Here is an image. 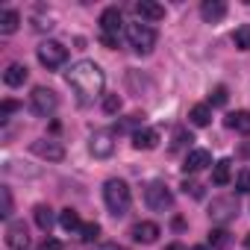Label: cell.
<instances>
[{
    "mask_svg": "<svg viewBox=\"0 0 250 250\" xmlns=\"http://www.w3.org/2000/svg\"><path fill=\"white\" fill-rule=\"evenodd\" d=\"M168 250H186V247H183V244H171Z\"/></svg>",
    "mask_w": 250,
    "mask_h": 250,
    "instance_id": "obj_36",
    "label": "cell"
},
{
    "mask_svg": "<svg viewBox=\"0 0 250 250\" xmlns=\"http://www.w3.org/2000/svg\"><path fill=\"white\" fill-rule=\"evenodd\" d=\"M206 165H212L209 150H191V153L186 156V162H183V171H186V174H197V171H203Z\"/></svg>",
    "mask_w": 250,
    "mask_h": 250,
    "instance_id": "obj_15",
    "label": "cell"
},
{
    "mask_svg": "<svg viewBox=\"0 0 250 250\" xmlns=\"http://www.w3.org/2000/svg\"><path fill=\"white\" fill-rule=\"evenodd\" d=\"M36 250H62V241H56V238H44Z\"/></svg>",
    "mask_w": 250,
    "mask_h": 250,
    "instance_id": "obj_34",
    "label": "cell"
},
{
    "mask_svg": "<svg viewBox=\"0 0 250 250\" xmlns=\"http://www.w3.org/2000/svg\"><path fill=\"white\" fill-rule=\"evenodd\" d=\"M159 145V133L156 130H136L133 133V147L136 150H153Z\"/></svg>",
    "mask_w": 250,
    "mask_h": 250,
    "instance_id": "obj_18",
    "label": "cell"
},
{
    "mask_svg": "<svg viewBox=\"0 0 250 250\" xmlns=\"http://www.w3.org/2000/svg\"><path fill=\"white\" fill-rule=\"evenodd\" d=\"M127 39H130L133 50L142 56H147L156 47V30L150 24H127Z\"/></svg>",
    "mask_w": 250,
    "mask_h": 250,
    "instance_id": "obj_3",
    "label": "cell"
},
{
    "mask_svg": "<svg viewBox=\"0 0 250 250\" xmlns=\"http://www.w3.org/2000/svg\"><path fill=\"white\" fill-rule=\"evenodd\" d=\"M224 124H227L229 130L241 133V136H250V112H229L224 118Z\"/></svg>",
    "mask_w": 250,
    "mask_h": 250,
    "instance_id": "obj_17",
    "label": "cell"
},
{
    "mask_svg": "<svg viewBox=\"0 0 250 250\" xmlns=\"http://www.w3.org/2000/svg\"><path fill=\"white\" fill-rule=\"evenodd\" d=\"M191 250H212V247H206V244H197V247H191Z\"/></svg>",
    "mask_w": 250,
    "mask_h": 250,
    "instance_id": "obj_37",
    "label": "cell"
},
{
    "mask_svg": "<svg viewBox=\"0 0 250 250\" xmlns=\"http://www.w3.org/2000/svg\"><path fill=\"white\" fill-rule=\"evenodd\" d=\"M200 15H203L206 24H218L227 15V3H221V0H203V3H200Z\"/></svg>",
    "mask_w": 250,
    "mask_h": 250,
    "instance_id": "obj_14",
    "label": "cell"
},
{
    "mask_svg": "<svg viewBox=\"0 0 250 250\" xmlns=\"http://www.w3.org/2000/svg\"><path fill=\"white\" fill-rule=\"evenodd\" d=\"M121 27H124V15H121V9H118V6L103 9V15H100V30H103V36H106V39H118Z\"/></svg>",
    "mask_w": 250,
    "mask_h": 250,
    "instance_id": "obj_9",
    "label": "cell"
},
{
    "mask_svg": "<svg viewBox=\"0 0 250 250\" xmlns=\"http://www.w3.org/2000/svg\"><path fill=\"white\" fill-rule=\"evenodd\" d=\"M188 121L194 124V127H206V124L212 121V106H209V103H197V106H191Z\"/></svg>",
    "mask_w": 250,
    "mask_h": 250,
    "instance_id": "obj_19",
    "label": "cell"
},
{
    "mask_svg": "<svg viewBox=\"0 0 250 250\" xmlns=\"http://www.w3.org/2000/svg\"><path fill=\"white\" fill-rule=\"evenodd\" d=\"M18 24H21V15L15 9H3V12H0V33H3V36H12L18 30Z\"/></svg>",
    "mask_w": 250,
    "mask_h": 250,
    "instance_id": "obj_20",
    "label": "cell"
},
{
    "mask_svg": "<svg viewBox=\"0 0 250 250\" xmlns=\"http://www.w3.org/2000/svg\"><path fill=\"white\" fill-rule=\"evenodd\" d=\"M235 188H238L241 194L250 191V171H238V177H235Z\"/></svg>",
    "mask_w": 250,
    "mask_h": 250,
    "instance_id": "obj_30",
    "label": "cell"
},
{
    "mask_svg": "<svg viewBox=\"0 0 250 250\" xmlns=\"http://www.w3.org/2000/svg\"><path fill=\"white\" fill-rule=\"evenodd\" d=\"M183 191L191 194V197H203V188H200L197 183H183Z\"/></svg>",
    "mask_w": 250,
    "mask_h": 250,
    "instance_id": "obj_33",
    "label": "cell"
},
{
    "mask_svg": "<svg viewBox=\"0 0 250 250\" xmlns=\"http://www.w3.org/2000/svg\"><path fill=\"white\" fill-rule=\"evenodd\" d=\"M30 103H33V112H36V115L47 118V115H53V112H56V106H59V97H56V91H53V88H44V85H39V88H33V94H30Z\"/></svg>",
    "mask_w": 250,
    "mask_h": 250,
    "instance_id": "obj_6",
    "label": "cell"
},
{
    "mask_svg": "<svg viewBox=\"0 0 250 250\" xmlns=\"http://www.w3.org/2000/svg\"><path fill=\"white\" fill-rule=\"evenodd\" d=\"M103 83H106V77H103L100 65H94L91 59H80L68 71V85L74 88V94L83 106H88L94 97L103 94Z\"/></svg>",
    "mask_w": 250,
    "mask_h": 250,
    "instance_id": "obj_1",
    "label": "cell"
},
{
    "mask_svg": "<svg viewBox=\"0 0 250 250\" xmlns=\"http://www.w3.org/2000/svg\"><path fill=\"white\" fill-rule=\"evenodd\" d=\"M103 112H106V115L121 112V97H118V94H103Z\"/></svg>",
    "mask_w": 250,
    "mask_h": 250,
    "instance_id": "obj_27",
    "label": "cell"
},
{
    "mask_svg": "<svg viewBox=\"0 0 250 250\" xmlns=\"http://www.w3.org/2000/svg\"><path fill=\"white\" fill-rule=\"evenodd\" d=\"M59 224H62V229H68V232H74V229H83V221H80V215H77L74 209H62V215H59Z\"/></svg>",
    "mask_w": 250,
    "mask_h": 250,
    "instance_id": "obj_23",
    "label": "cell"
},
{
    "mask_svg": "<svg viewBox=\"0 0 250 250\" xmlns=\"http://www.w3.org/2000/svg\"><path fill=\"white\" fill-rule=\"evenodd\" d=\"M30 150H33L36 156L47 159V162H62V159H65V147H62L59 142H50V139H39V142H33Z\"/></svg>",
    "mask_w": 250,
    "mask_h": 250,
    "instance_id": "obj_8",
    "label": "cell"
},
{
    "mask_svg": "<svg viewBox=\"0 0 250 250\" xmlns=\"http://www.w3.org/2000/svg\"><path fill=\"white\" fill-rule=\"evenodd\" d=\"M145 203H147V209H153V212H165V209L174 206V194H171V188H168L165 183L153 180V183H147V188H145Z\"/></svg>",
    "mask_w": 250,
    "mask_h": 250,
    "instance_id": "obj_5",
    "label": "cell"
},
{
    "mask_svg": "<svg viewBox=\"0 0 250 250\" xmlns=\"http://www.w3.org/2000/svg\"><path fill=\"white\" fill-rule=\"evenodd\" d=\"M224 103H227V88L218 85V88L209 94V106H224Z\"/></svg>",
    "mask_w": 250,
    "mask_h": 250,
    "instance_id": "obj_29",
    "label": "cell"
},
{
    "mask_svg": "<svg viewBox=\"0 0 250 250\" xmlns=\"http://www.w3.org/2000/svg\"><path fill=\"white\" fill-rule=\"evenodd\" d=\"M91 250H127V247H121V244H115V241H109V244H94Z\"/></svg>",
    "mask_w": 250,
    "mask_h": 250,
    "instance_id": "obj_35",
    "label": "cell"
},
{
    "mask_svg": "<svg viewBox=\"0 0 250 250\" xmlns=\"http://www.w3.org/2000/svg\"><path fill=\"white\" fill-rule=\"evenodd\" d=\"M27 77H30L27 65H18V62H12V65L3 71V83H6L9 88H18V85H24V83H27Z\"/></svg>",
    "mask_w": 250,
    "mask_h": 250,
    "instance_id": "obj_16",
    "label": "cell"
},
{
    "mask_svg": "<svg viewBox=\"0 0 250 250\" xmlns=\"http://www.w3.org/2000/svg\"><path fill=\"white\" fill-rule=\"evenodd\" d=\"M229 241H232V238H229V232H227V229H212V232H209V244H212V247H218V250H227V247H229Z\"/></svg>",
    "mask_w": 250,
    "mask_h": 250,
    "instance_id": "obj_24",
    "label": "cell"
},
{
    "mask_svg": "<svg viewBox=\"0 0 250 250\" xmlns=\"http://www.w3.org/2000/svg\"><path fill=\"white\" fill-rule=\"evenodd\" d=\"M130 235H133L139 244H153V241L159 238V224H153V221H139V224L130 229Z\"/></svg>",
    "mask_w": 250,
    "mask_h": 250,
    "instance_id": "obj_12",
    "label": "cell"
},
{
    "mask_svg": "<svg viewBox=\"0 0 250 250\" xmlns=\"http://www.w3.org/2000/svg\"><path fill=\"white\" fill-rule=\"evenodd\" d=\"M103 200H106L109 215L124 218V215L130 212V203H133L130 186L124 183V180H106V186H103Z\"/></svg>",
    "mask_w": 250,
    "mask_h": 250,
    "instance_id": "obj_2",
    "label": "cell"
},
{
    "mask_svg": "<svg viewBox=\"0 0 250 250\" xmlns=\"http://www.w3.org/2000/svg\"><path fill=\"white\" fill-rule=\"evenodd\" d=\"M229 177H232V162H229V159L215 162V168H212V183H215V186H227Z\"/></svg>",
    "mask_w": 250,
    "mask_h": 250,
    "instance_id": "obj_21",
    "label": "cell"
},
{
    "mask_svg": "<svg viewBox=\"0 0 250 250\" xmlns=\"http://www.w3.org/2000/svg\"><path fill=\"white\" fill-rule=\"evenodd\" d=\"M136 15L142 18V24H145V21L156 24V21H162V18H165V6L153 3V0H142V3H136Z\"/></svg>",
    "mask_w": 250,
    "mask_h": 250,
    "instance_id": "obj_13",
    "label": "cell"
},
{
    "mask_svg": "<svg viewBox=\"0 0 250 250\" xmlns=\"http://www.w3.org/2000/svg\"><path fill=\"white\" fill-rule=\"evenodd\" d=\"M36 56H39V62H42L47 71H53V68H62V65L68 62V47L59 44V42H42V44L36 47Z\"/></svg>",
    "mask_w": 250,
    "mask_h": 250,
    "instance_id": "obj_4",
    "label": "cell"
},
{
    "mask_svg": "<svg viewBox=\"0 0 250 250\" xmlns=\"http://www.w3.org/2000/svg\"><path fill=\"white\" fill-rule=\"evenodd\" d=\"M188 142H194V139H191V133H186V130H177V133H174V150L186 147Z\"/></svg>",
    "mask_w": 250,
    "mask_h": 250,
    "instance_id": "obj_31",
    "label": "cell"
},
{
    "mask_svg": "<svg viewBox=\"0 0 250 250\" xmlns=\"http://www.w3.org/2000/svg\"><path fill=\"white\" fill-rule=\"evenodd\" d=\"M6 247L9 250H27L30 247V235H27L24 221H12L6 227Z\"/></svg>",
    "mask_w": 250,
    "mask_h": 250,
    "instance_id": "obj_11",
    "label": "cell"
},
{
    "mask_svg": "<svg viewBox=\"0 0 250 250\" xmlns=\"http://www.w3.org/2000/svg\"><path fill=\"white\" fill-rule=\"evenodd\" d=\"M0 197H3V209H0V218H9V215H12V191H9V188H0Z\"/></svg>",
    "mask_w": 250,
    "mask_h": 250,
    "instance_id": "obj_28",
    "label": "cell"
},
{
    "mask_svg": "<svg viewBox=\"0 0 250 250\" xmlns=\"http://www.w3.org/2000/svg\"><path fill=\"white\" fill-rule=\"evenodd\" d=\"M88 150H91V156H94V159H109V156L115 153L112 133H106V130L94 133V136H91V142H88Z\"/></svg>",
    "mask_w": 250,
    "mask_h": 250,
    "instance_id": "obj_10",
    "label": "cell"
},
{
    "mask_svg": "<svg viewBox=\"0 0 250 250\" xmlns=\"http://www.w3.org/2000/svg\"><path fill=\"white\" fill-rule=\"evenodd\" d=\"M235 215H238V203H235L232 197H218V200H212V206H209V218L218 221V224H227V221H232Z\"/></svg>",
    "mask_w": 250,
    "mask_h": 250,
    "instance_id": "obj_7",
    "label": "cell"
},
{
    "mask_svg": "<svg viewBox=\"0 0 250 250\" xmlns=\"http://www.w3.org/2000/svg\"><path fill=\"white\" fill-rule=\"evenodd\" d=\"M33 215H36V224H39V229L50 232V227H53V209H50V206H44V203H39V206L33 209Z\"/></svg>",
    "mask_w": 250,
    "mask_h": 250,
    "instance_id": "obj_22",
    "label": "cell"
},
{
    "mask_svg": "<svg viewBox=\"0 0 250 250\" xmlns=\"http://www.w3.org/2000/svg\"><path fill=\"white\" fill-rule=\"evenodd\" d=\"M244 244H247V247H250V235H247V241H244Z\"/></svg>",
    "mask_w": 250,
    "mask_h": 250,
    "instance_id": "obj_38",
    "label": "cell"
},
{
    "mask_svg": "<svg viewBox=\"0 0 250 250\" xmlns=\"http://www.w3.org/2000/svg\"><path fill=\"white\" fill-rule=\"evenodd\" d=\"M232 42H235V47H238V50H250V24L238 27V30H235V36H232Z\"/></svg>",
    "mask_w": 250,
    "mask_h": 250,
    "instance_id": "obj_25",
    "label": "cell"
},
{
    "mask_svg": "<svg viewBox=\"0 0 250 250\" xmlns=\"http://www.w3.org/2000/svg\"><path fill=\"white\" fill-rule=\"evenodd\" d=\"M97 235H100V224H83L80 238H83L85 244H94V241H97Z\"/></svg>",
    "mask_w": 250,
    "mask_h": 250,
    "instance_id": "obj_26",
    "label": "cell"
},
{
    "mask_svg": "<svg viewBox=\"0 0 250 250\" xmlns=\"http://www.w3.org/2000/svg\"><path fill=\"white\" fill-rule=\"evenodd\" d=\"M18 109V103L15 100H3V106H0V121H9V115Z\"/></svg>",
    "mask_w": 250,
    "mask_h": 250,
    "instance_id": "obj_32",
    "label": "cell"
}]
</instances>
